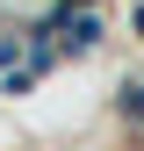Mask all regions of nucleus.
Wrapping results in <instances>:
<instances>
[{"label":"nucleus","instance_id":"2","mask_svg":"<svg viewBox=\"0 0 144 151\" xmlns=\"http://www.w3.org/2000/svg\"><path fill=\"white\" fill-rule=\"evenodd\" d=\"M115 108H122V122H137V129H144V79H122Z\"/></svg>","mask_w":144,"mask_h":151},{"label":"nucleus","instance_id":"1","mask_svg":"<svg viewBox=\"0 0 144 151\" xmlns=\"http://www.w3.org/2000/svg\"><path fill=\"white\" fill-rule=\"evenodd\" d=\"M43 22L58 29V50H65V58H86V50L101 43V14H94V7H86V14H72V7H50Z\"/></svg>","mask_w":144,"mask_h":151},{"label":"nucleus","instance_id":"3","mask_svg":"<svg viewBox=\"0 0 144 151\" xmlns=\"http://www.w3.org/2000/svg\"><path fill=\"white\" fill-rule=\"evenodd\" d=\"M14 58H29V36H0V72H22Z\"/></svg>","mask_w":144,"mask_h":151}]
</instances>
